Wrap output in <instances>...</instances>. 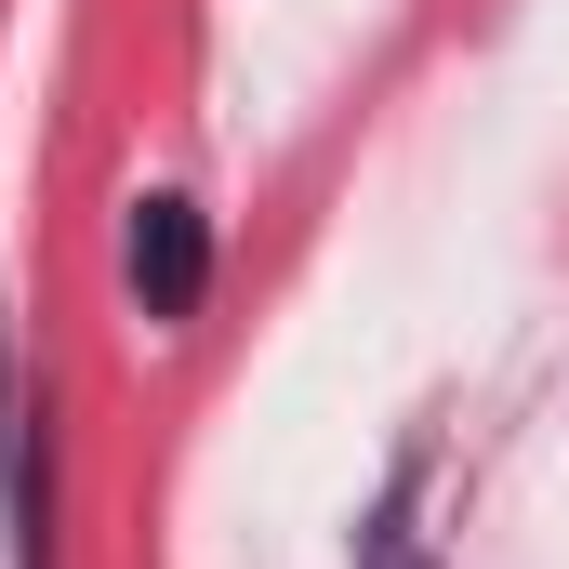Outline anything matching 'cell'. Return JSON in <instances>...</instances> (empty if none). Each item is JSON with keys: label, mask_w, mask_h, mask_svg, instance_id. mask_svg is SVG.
Wrapping results in <instances>:
<instances>
[{"label": "cell", "mask_w": 569, "mask_h": 569, "mask_svg": "<svg viewBox=\"0 0 569 569\" xmlns=\"http://www.w3.org/2000/svg\"><path fill=\"white\" fill-rule=\"evenodd\" d=\"M199 279H212L199 212H186V199H133V291H146V318H186Z\"/></svg>", "instance_id": "6da1fadb"}, {"label": "cell", "mask_w": 569, "mask_h": 569, "mask_svg": "<svg viewBox=\"0 0 569 569\" xmlns=\"http://www.w3.org/2000/svg\"><path fill=\"white\" fill-rule=\"evenodd\" d=\"M27 358L0 345V517H13V569H40V490H27Z\"/></svg>", "instance_id": "7a4b0ae2"}]
</instances>
